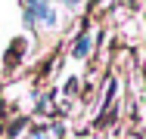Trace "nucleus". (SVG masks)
<instances>
[{
  "label": "nucleus",
  "mask_w": 146,
  "mask_h": 139,
  "mask_svg": "<svg viewBox=\"0 0 146 139\" xmlns=\"http://www.w3.org/2000/svg\"><path fill=\"white\" fill-rule=\"evenodd\" d=\"M87 53H90V37H87V34H81V37L75 40V47H72V56H75V59H84Z\"/></svg>",
  "instance_id": "f257e3e1"
}]
</instances>
